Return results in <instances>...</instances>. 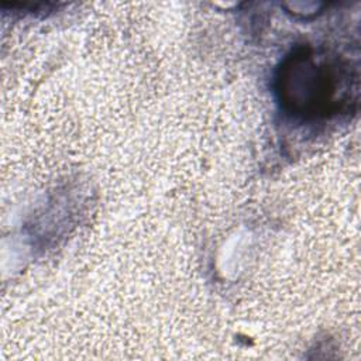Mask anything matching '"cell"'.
<instances>
[{
    "label": "cell",
    "mask_w": 361,
    "mask_h": 361,
    "mask_svg": "<svg viewBox=\"0 0 361 361\" xmlns=\"http://www.w3.org/2000/svg\"><path fill=\"white\" fill-rule=\"evenodd\" d=\"M276 93L283 109L298 117H327L355 102L357 76L343 61L298 48L278 69Z\"/></svg>",
    "instance_id": "obj_1"
}]
</instances>
